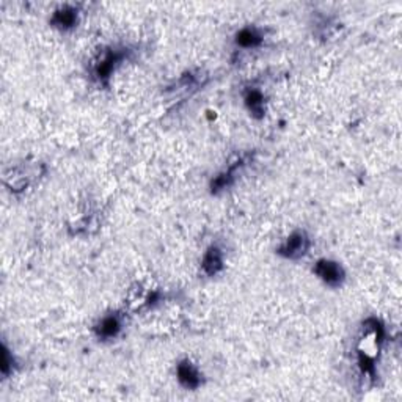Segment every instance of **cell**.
Instances as JSON below:
<instances>
[{"label": "cell", "mask_w": 402, "mask_h": 402, "mask_svg": "<svg viewBox=\"0 0 402 402\" xmlns=\"http://www.w3.org/2000/svg\"><path fill=\"white\" fill-rule=\"evenodd\" d=\"M125 60V51H116V49H106L101 51L91 65V74L99 84H107L112 77L116 68Z\"/></svg>", "instance_id": "1"}, {"label": "cell", "mask_w": 402, "mask_h": 402, "mask_svg": "<svg viewBox=\"0 0 402 402\" xmlns=\"http://www.w3.org/2000/svg\"><path fill=\"white\" fill-rule=\"evenodd\" d=\"M311 247V239L305 231H294L283 240L277 253L286 259L304 258Z\"/></svg>", "instance_id": "2"}, {"label": "cell", "mask_w": 402, "mask_h": 402, "mask_svg": "<svg viewBox=\"0 0 402 402\" xmlns=\"http://www.w3.org/2000/svg\"><path fill=\"white\" fill-rule=\"evenodd\" d=\"M313 272L318 275L320 281L330 288L343 286V283L346 281V272L343 265L338 261H333V259H319V261L314 264Z\"/></svg>", "instance_id": "3"}, {"label": "cell", "mask_w": 402, "mask_h": 402, "mask_svg": "<svg viewBox=\"0 0 402 402\" xmlns=\"http://www.w3.org/2000/svg\"><path fill=\"white\" fill-rule=\"evenodd\" d=\"M123 327H125L123 314L118 311H110L99 318L95 325V335L99 341H112L123 332Z\"/></svg>", "instance_id": "4"}, {"label": "cell", "mask_w": 402, "mask_h": 402, "mask_svg": "<svg viewBox=\"0 0 402 402\" xmlns=\"http://www.w3.org/2000/svg\"><path fill=\"white\" fill-rule=\"evenodd\" d=\"M176 379L179 385L185 389H192V392L203 385L201 369L189 358H184L176 364Z\"/></svg>", "instance_id": "5"}, {"label": "cell", "mask_w": 402, "mask_h": 402, "mask_svg": "<svg viewBox=\"0 0 402 402\" xmlns=\"http://www.w3.org/2000/svg\"><path fill=\"white\" fill-rule=\"evenodd\" d=\"M225 265V255L217 245H211L206 250L205 256L201 259V270L206 277H215L220 274Z\"/></svg>", "instance_id": "6"}, {"label": "cell", "mask_w": 402, "mask_h": 402, "mask_svg": "<svg viewBox=\"0 0 402 402\" xmlns=\"http://www.w3.org/2000/svg\"><path fill=\"white\" fill-rule=\"evenodd\" d=\"M236 46L244 49V51H250V49H258L264 42V35L261 30L253 26H247L240 29L236 33Z\"/></svg>", "instance_id": "7"}, {"label": "cell", "mask_w": 402, "mask_h": 402, "mask_svg": "<svg viewBox=\"0 0 402 402\" xmlns=\"http://www.w3.org/2000/svg\"><path fill=\"white\" fill-rule=\"evenodd\" d=\"M244 104H245V107L249 109L252 116H256V118H261V116H264L265 98H264V93L259 88L250 86L244 95Z\"/></svg>", "instance_id": "8"}, {"label": "cell", "mask_w": 402, "mask_h": 402, "mask_svg": "<svg viewBox=\"0 0 402 402\" xmlns=\"http://www.w3.org/2000/svg\"><path fill=\"white\" fill-rule=\"evenodd\" d=\"M51 22L54 27L60 30L74 29L79 22V11L74 7H61L52 15Z\"/></svg>", "instance_id": "9"}, {"label": "cell", "mask_w": 402, "mask_h": 402, "mask_svg": "<svg viewBox=\"0 0 402 402\" xmlns=\"http://www.w3.org/2000/svg\"><path fill=\"white\" fill-rule=\"evenodd\" d=\"M13 366H15V358H13V355H10V350L3 346V352H2V374H3V377H8L11 373H13Z\"/></svg>", "instance_id": "10"}]
</instances>
